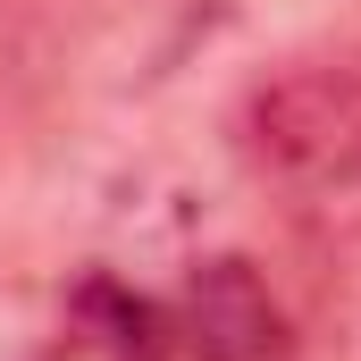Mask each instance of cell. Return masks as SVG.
<instances>
[{"instance_id": "obj_1", "label": "cell", "mask_w": 361, "mask_h": 361, "mask_svg": "<svg viewBox=\"0 0 361 361\" xmlns=\"http://www.w3.org/2000/svg\"><path fill=\"white\" fill-rule=\"evenodd\" d=\"M244 152L294 193H361V68L294 59L252 85Z\"/></svg>"}, {"instance_id": "obj_2", "label": "cell", "mask_w": 361, "mask_h": 361, "mask_svg": "<svg viewBox=\"0 0 361 361\" xmlns=\"http://www.w3.org/2000/svg\"><path fill=\"white\" fill-rule=\"evenodd\" d=\"M152 361H294L269 277L235 252L202 261L169 302H152Z\"/></svg>"}, {"instance_id": "obj_3", "label": "cell", "mask_w": 361, "mask_h": 361, "mask_svg": "<svg viewBox=\"0 0 361 361\" xmlns=\"http://www.w3.org/2000/svg\"><path fill=\"white\" fill-rule=\"evenodd\" d=\"M34 361H152V302L118 277H85Z\"/></svg>"}]
</instances>
